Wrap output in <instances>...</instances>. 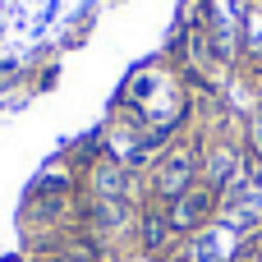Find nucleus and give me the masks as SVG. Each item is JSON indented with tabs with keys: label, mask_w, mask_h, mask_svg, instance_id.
I'll return each mask as SVG.
<instances>
[{
	"label": "nucleus",
	"mask_w": 262,
	"mask_h": 262,
	"mask_svg": "<svg viewBox=\"0 0 262 262\" xmlns=\"http://www.w3.org/2000/svg\"><path fill=\"white\" fill-rule=\"evenodd\" d=\"M203 147L198 143H180V147H170V152H161V161L152 166V198L166 207V203H175L180 193H189L198 180H203Z\"/></svg>",
	"instance_id": "f257e3e1"
},
{
	"label": "nucleus",
	"mask_w": 262,
	"mask_h": 262,
	"mask_svg": "<svg viewBox=\"0 0 262 262\" xmlns=\"http://www.w3.org/2000/svg\"><path fill=\"white\" fill-rule=\"evenodd\" d=\"M216 212H221V193L212 189V184H193L189 193H180L175 203H166V216H170V230L175 235H198V230H207L212 221H216Z\"/></svg>",
	"instance_id": "f03ea898"
},
{
	"label": "nucleus",
	"mask_w": 262,
	"mask_h": 262,
	"mask_svg": "<svg viewBox=\"0 0 262 262\" xmlns=\"http://www.w3.org/2000/svg\"><path fill=\"white\" fill-rule=\"evenodd\" d=\"M253 239H244L239 230H230L226 221H212L207 230L189 235V262H239V253L249 249Z\"/></svg>",
	"instance_id": "7ed1b4c3"
},
{
	"label": "nucleus",
	"mask_w": 262,
	"mask_h": 262,
	"mask_svg": "<svg viewBox=\"0 0 262 262\" xmlns=\"http://www.w3.org/2000/svg\"><path fill=\"white\" fill-rule=\"evenodd\" d=\"M216 221H226L230 230H239L244 239H262V189L258 184H239L221 198Z\"/></svg>",
	"instance_id": "20e7f679"
},
{
	"label": "nucleus",
	"mask_w": 262,
	"mask_h": 262,
	"mask_svg": "<svg viewBox=\"0 0 262 262\" xmlns=\"http://www.w3.org/2000/svg\"><path fill=\"white\" fill-rule=\"evenodd\" d=\"M203 184H212L221 198L239 184H249V161L239 152V143H216L212 157H203Z\"/></svg>",
	"instance_id": "39448f33"
},
{
	"label": "nucleus",
	"mask_w": 262,
	"mask_h": 262,
	"mask_svg": "<svg viewBox=\"0 0 262 262\" xmlns=\"http://www.w3.org/2000/svg\"><path fill=\"white\" fill-rule=\"evenodd\" d=\"M138 216L143 212L134 207V198H92V207H88V221L101 235H124L138 226Z\"/></svg>",
	"instance_id": "423d86ee"
},
{
	"label": "nucleus",
	"mask_w": 262,
	"mask_h": 262,
	"mask_svg": "<svg viewBox=\"0 0 262 262\" xmlns=\"http://www.w3.org/2000/svg\"><path fill=\"white\" fill-rule=\"evenodd\" d=\"M88 184H92L97 198H129V193H134V170L120 166L115 157H101V161H92Z\"/></svg>",
	"instance_id": "0eeeda50"
},
{
	"label": "nucleus",
	"mask_w": 262,
	"mask_h": 262,
	"mask_svg": "<svg viewBox=\"0 0 262 262\" xmlns=\"http://www.w3.org/2000/svg\"><path fill=\"white\" fill-rule=\"evenodd\" d=\"M138 239H143V253H166L170 249V239H180L175 230H170V216H166V207H152V212H143L138 216Z\"/></svg>",
	"instance_id": "6e6552de"
},
{
	"label": "nucleus",
	"mask_w": 262,
	"mask_h": 262,
	"mask_svg": "<svg viewBox=\"0 0 262 262\" xmlns=\"http://www.w3.org/2000/svg\"><path fill=\"white\" fill-rule=\"evenodd\" d=\"M46 262H101V249L92 239H64Z\"/></svg>",
	"instance_id": "1a4fd4ad"
},
{
	"label": "nucleus",
	"mask_w": 262,
	"mask_h": 262,
	"mask_svg": "<svg viewBox=\"0 0 262 262\" xmlns=\"http://www.w3.org/2000/svg\"><path fill=\"white\" fill-rule=\"evenodd\" d=\"M28 193H74V180L69 175H37Z\"/></svg>",
	"instance_id": "9d476101"
},
{
	"label": "nucleus",
	"mask_w": 262,
	"mask_h": 262,
	"mask_svg": "<svg viewBox=\"0 0 262 262\" xmlns=\"http://www.w3.org/2000/svg\"><path fill=\"white\" fill-rule=\"evenodd\" d=\"M244 147H249L253 161H262V115H258V120H249V129H244Z\"/></svg>",
	"instance_id": "9b49d317"
},
{
	"label": "nucleus",
	"mask_w": 262,
	"mask_h": 262,
	"mask_svg": "<svg viewBox=\"0 0 262 262\" xmlns=\"http://www.w3.org/2000/svg\"><path fill=\"white\" fill-rule=\"evenodd\" d=\"M249 184H258V189H262V161H249Z\"/></svg>",
	"instance_id": "f8f14e48"
},
{
	"label": "nucleus",
	"mask_w": 262,
	"mask_h": 262,
	"mask_svg": "<svg viewBox=\"0 0 262 262\" xmlns=\"http://www.w3.org/2000/svg\"><path fill=\"white\" fill-rule=\"evenodd\" d=\"M226 5H230V9H235V14H239V5H244V0H226Z\"/></svg>",
	"instance_id": "ddd939ff"
},
{
	"label": "nucleus",
	"mask_w": 262,
	"mask_h": 262,
	"mask_svg": "<svg viewBox=\"0 0 262 262\" xmlns=\"http://www.w3.org/2000/svg\"><path fill=\"white\" fill-rule=\"evenodd\" d=\"M0 262H23V258H18V253H9V258H0Z\"/></svg>",
	"instance_id": "4468645a"
},
{
	"label": "nucleus",
	"mask_w": 262,
	"mask_h": 262,
	"mask_svg": "<svg viewBox=\"0 0 262 262\" xmlns=\"http://www.w3.org/2000/svg\"><path fill=\"white\" fill-rule=\"evenodd\" d=\"M170 262H189V258H184V253H180V258H170Z\"/></svg>",
	"instance_id": "2eb2a0df"
}]
</instances>
